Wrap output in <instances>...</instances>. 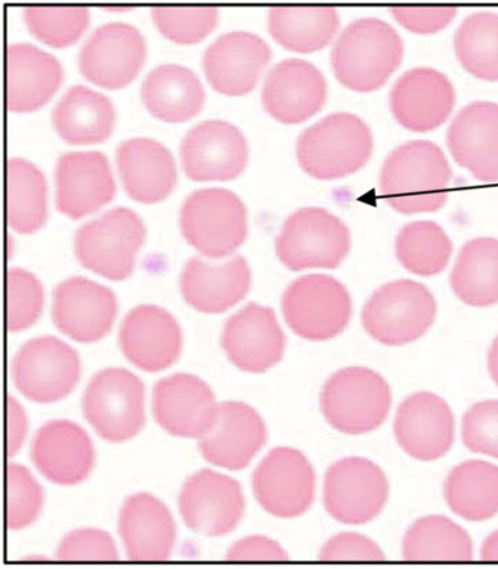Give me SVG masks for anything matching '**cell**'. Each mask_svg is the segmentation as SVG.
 I'll list each match as a JSON object with an SVG mask.
<instances>
[{
	"instance_id": "6da1fadb",
	"label": "cell",
	"mask_w": 498,
	"mask_h": 569,
	"mask_svg": "<svg viewBox=\"0 0 498 569\" xmlns=\"http://www.w3.org/2000/svg\"><path fill=\"white\" fill-rule=\"evenodd\" d=\"M451 170L436 143L411 141L386 158L380 172V193L395 211L412 214L436 212L448 202Z\"/></svg>"
},
{
	"instance_id": "7a4b0ae2",
	"label": "cell",
	"mask_w": 498,
	"mask_h": 569,
	"mask_svg": "<svg viewBox=\"0 0 498 569\" xmlns=\"http://www.w3.org/2000/svg\"><path fill=\"white\" fill-rule=\"evenodd\" d=\"M402 59L404 41L398 31L377 18L351 22L339 36L330 56L338 81L358 92L379 90Z\"/></svg>"
},
{
	"instance_id": "3957f363",
	"label": "cell",
	"mask_w": 498,
	"mask_h": 569,
	"mask_svg": "<svg viewBox=\"0 0 498 569\" xmlns=\"http://www.w3.org/2000/svg\"><path fill=\"white\" fill-rule=\"evenodd\" d=\"M374 137L356 114L333 113L307 128L297 142L302 170L318 180L342 179L369 162Z\"/></svg>"
},
{
	"instance_id": "277c9868",
	"label": "cell",
	"mask_w": 498,
	"mask_h": 569,
	"mask_svg": "<svg viewBox=\"0 0 498 569\" xmlns=\"http://www.w3.org/2000/svg\"><path fill=\"white\" fill-rule=\"evenodd\" d=\"M392 406L388 381L366 367L335 372L320 395L329 426L348 436H362L384 426Z\"/></svg>"
},
{
	"instance_id": "5b68a950",
	"label": "cell",
	"mask_w": 498,
	"mask_h": 569,
	"mask_svg": "<svg viewBox=\"0 0 498 569\" xmlns=\"http://www.w3.org/2000/svg\"><path fill=\"white\" fill-rule=\"evenodd\" d=\"M186 241L199 253L221 259L235 253L248 236V211L239 196L211 188L193 191L180 212Z\"/></svg>"
},
{
	"instance_id": "8992f818",
	"label": "cell",
	"mask_w": 498,
	"mask_h": 569,
	"mask_svg": "<svg viewBox=\"0 0 498 569\" xmlns=\"http://www.w3.org/2000/svg\"><path fill=\"white\" fill-rule=\"evenodd\" d=\"M437 315L435 296L424 284L402 279L377 289L362 309L366 332L388 347L416 342Z\"/></svg>"
},
{
	"instance_id": "52a82bcc",
	"label": "cell",
	"mask_w": 498,
	"mask_h": 569,
	"mask_svg": "<svg viewBox=\"0 0 498 569\" xmlns=\"http://www.w3.org/2000/svg\"><path fill=\"white\" fill-rule=\"evenodd\" d=\"M143 238L146 227L138 213L128 208H114L79 228L77 258L83 268L111 281H123L133 272Z\"/></svg>"
},
{
	"instance_id": "ba28073f",
	"label": "cell",
	"mask_w": 498,
	"mask_h": 569,
	"mask_svg": "<svg viewBox=\"0 0 498 569\" xmlns=\"http://www.w3.org/2000/svg\"><path fill=\"white\" fill-rule=\"evenodd\" d=\"M282 312L296 335L313 342L337 338L347 329L352 301L346 284L328 274H306L283 292Z\"/></svg>"
},
{
	"instance_id": "9c48e42d",
	"label": "cell",
	"mask_w": 498,
	"mask_h": 569,
	"mask_svg": "<svg viewBox=\"0 0 498 569\" xmlns=\"http://www.w3.org/2000/svg\"><path fill=\"white\" fill-rule=\"evenodd\" d=\"M279 260L288 269H335L351 249V234L341 219L322 208H302L283 222L277 242Z\"/></svg>"
},
{
	"instance_id": "30bf717a",
	"label": "cell",
	"mask_w": 498,
	"mask_h": 569,
	"mask_svg": "<svg viewBox=\"0 0 498 569\" xmlns=\"http://www.w3.org/2000/svg\"><path fill=\"white\" fill-rule=\"evenodd\" d=\"M143 385L123 368H107L92 377L82 399L83 415L101 438L128 441L146 423Z\"/></svg>"
},
{
	"instance_id": "8fae6325",
	"label": "cell",
	"mask_w": 498,
	"mask_h": 569,
	"mask_svg": "<svg viewBox=\"0 0 498 569\" xmlns=\"http://www.w3.org/2000/svg\"><path fill=\"white\" fill-rule=\"evenodd\" d=\"M13 382L27 399L37 403H54L76 389L81 376V361L76 349L43 336L28 340L12 362Z\"/></svg>"
},
{
	"instance_id": "7c38bea8",
	"label": "cell",
	"mask_w": 498,
	"mask_h": 569,
	"mask_svg": "<svg viewBox=\"0 0 498 569\" xmlns=\"http://www.w3.org/2000/svg\"><path fill=\"white\" fill-rule=\"evenodd\" d=\"M389 482L374 461L349 457L330 466L325 478L326 511L343 525H366L384 511Z\"/></svg>"
},
{
	"instance_id": "4fadbf2b",
	"label": "cell",
	"mask_w": 498,
	"mask_h": 569,
	"mask_svg": "<svg viewBox=\"0 0 498 569\" xmlns=\"http://www.w3.org/2000/svg\"><path fill=\"white\" fill-rule=\"evenodd\" d=\"M147 58V44L137 27L110 22L86 41L78 56L79 71L88 81L119 90L137 78Z\"/></svg>"
},
{
	"instance_id": "5bb4252c",
	"label": "cell",
	"mask_w": 498,
	"mask_h": 569,
	"mask_svg": "<svg viewBox=\"0 0 498 569\" xmlns=\"http://www.w3.org/2000/svg\"><path fill=\"white\" fill-rule=\"evenodd\" d=\"M315 489V470L299 450L279 447L255 470V497L265 511L279 519L305 515L313 503Z\"/></svg>"
},
{
	"instance_id": "9a60e30c",
	"label": "cell",
	"mask_w": 498,
	"mask_h": 569,
	"mask_svg": "<svg viewBox=\"0 0 498 569\" xmlns=\"http://www.w3.org/2000/svg\"><path fill=\"white\" fill-rule=\"evenodd\" d=\"M180 157L190 180L228 181L239 177L248 164V141L235 124L207 120L185 134Z\"/></svg>"
},
{
	"instance_id": "2e32d148",
	"label": "cell",
	"mask_w": 498,
	"mask_h": 569,
	"mask_svg": "<svg viewBox=\"0 0 498 569\" xmlns=\"http://www.w3.org/2000/svg\"><path fill=\"white\" fill-rule=\"evenodd\" d=\"M179 507L190 530L220 538L243 519L245 497L237 480L205 469L186 480Z\"/></svg>"
},
{
	"instance_id": "e0dca14e",
	"label": "cell",
	"mask_w": 498,
	"mask_h": 569,
	"mask_svg": "<svg viewBox=\"0 0 498 569\" xmlns=\"http://www.w3.org/2000/svg\"><path fill=\"white\" fill-rule=\"evenodd\" d=\"M116 315L118 300L114 293L90 279L73 277L54 288L53 323L77 342H99L110 332Z\"/></svg>"
},
{
	"instance_id": "ac0fdd59",
	"label": "cell",
	"mask_w": 498,
	"mask_h": 569,
	"mask_svg": "<svg viewBox=\"0 0 498 569\" xmlns=\"http://www.w3.org/2000/svg\"><path fill=\"white\" fill-rule=\"evenodd\" d=\"M216 396L197 376L175 375L153 387V417L175 437L202 438L216 423Z\"/></svg>"
},
{
	"instance_id": "d6986e66",
	"label": "cell",
	"mask_w": 498,
	"mask_h": 569,
	"mask_svg": "<svg viewBox=\"0 0 498 569\" xmlns=\"http://www.w3.org/2000/svg\"><path fill=\"white\" fill-rule=\"evenodd\" d=\"M271 56L262 37L246 31L227 32L205 51V74L221 94L245 96L253 90Z\"/></svg>"
},
{
	"instance_id": "ffe728a7",
	"label": "cell",
	"mask_w": 498,
	"mask_h": 569,
	"mask_svg": "<svg viewBox=\"0 0 498 569\" xmlns=\"http://www.w3.org/2000/svg\"><path fill=\"white\" fill-rule=\"evenodd\" d=\"M395 437L407 455L432 461L448 455L455 440V419L449 405L437 395L420 391L400 403Z\"/></svg>"
},
{
	"instance_id": "44dd1931",
	"label": "cell",
	"mask_w": 498,
	"mask_h": 569,
	"mask_svg": "<svg viewBox=\"0 0 498 569\" xmlns=\"http://www.w3.org/2000/svg\"><path fill=\"white\" fill-rule=\"evenodd\" d=\"M222 348L240 370L263 372L281 361L286 336L272 309L250 302L227 320Z\"/></svg>"
},
{
	"instance_id": "7402d4cb",
	"label": "cell",
	"mask_w": 498,
	"mask_h": 569,
	"mask_svg": "<svg viewBox=\"0 0 498 569\" xmlns=\"http://www.w3.org/2000/svg\"><path fill=\"white\" fill-rule=\"evenodd\" d=\"M455 100V88L445 73L431 68H416L395 83L390 92V110L405 129L426 133L449 119Z\"/></svg>"
},
{
	"instance_id": "603a6c76",
	"label": "cell",
	"mask_w": 498,
	"mask_h": 569,
	"mask_svg": "<svg viewBox=\"0 0 498 569\" xmlns=\"http://www.w3.org/2000/svg\"><path fill=\"white\" fill-rule=\"evenodd\" d=\"M56 207L79 219L99 211L114 198L116 184L109 160L101 152H68L54 171Z\"/></svg>"
},
{
	"instance_id": "cb8c5ba5",
	"label": "cell",
	"mask_w": 498,
	"mask_h": 569,
	"mask_svg": "<svg viewBox=\"0 0 498 569\" xmlns=\"http://www.w3.org/2000/svg\"><path fill=\"white\" fill-rule=\"evenodd\" d=\"M328 97L323 73L301 59L275 64L265 81L262 101L273 119L286 124L302 123L319 113Z\"/></svg>"
},
{
	"instance_id": "d4e9b609",
	"label": "cell",
	"mask_w": 498,
	"mask_h": 569,
	"mask_svg": "<svg viewBox=\"0 0 498 569\" xmlns=\"http://www.w3.org/2000/svg\"><path fill=\"white\" fill-rule=\"evenodd\" d=\"M267 442L263 419L250 406L225 402L218 406L216 423L200 438L205 460L218 468L241 470Z\"/></svg>"
},
{
	"instance_id": "484cf974",
	"label": "cell",
	"mask_w": 498,
	"mask_h": 569,
	"mask_svg": "<svg viewBox=\"0 0 498 569\" xmlns=\"http://www.w3.org/2000/svg\"><path fill=\"white\" fill-rule=\"evenodd\" d=\"M123 356L143 371L173 366L181 351V332L173 316L157 306H139L124 317L119 333Z\"/></svg>"
},
{
	"instance_id": "4316f807",
	"label": "cell",
	"mask_w": 498,
	"mask_h": 569,
	"mask_svg": "<svg viewBox=\"0 0 498 569\" xmlns=\"http://www.w3.org/2000/svg\"><path fill=\"white\" fill-rule=\"evenodd\" d=\"M448 147L478 180L498 181V104L477 101L460 110L448 130Z\"/></svg>"
},
{
	"instance_id": "83f0119b",
	"label": "cell",
	"mask_w": 498,
	"mask_h": 569,
	"mask_svg": "<svg viewBox=\"0 0 498 569\" xmlns=\"http://www.w3.org/2000/svg\"><path fill=\"white\" fill-rule=\"evenodd\" d=\"M31 459L50 482L77 485L90 475L94 449L88 433L77 423L51 421L32 440Z\"/></svg>"
},
{
	"instance_id": "f1b7e54d",
	"label": "cell",
	"mask_w": 498,
	"mask_h": 569,
	"mask_svg": "<svg viewBox=\"0 0 498 569\" xmlns=\"http://www.w3.org/2000/svg\"><path fill=\"white\" fill-rule=\"evenodd\" d=\"M119 531L130 561H167L173 552L176 525L160 499L138 493L126 499Z\"/></svg>"
},
{
	"instance_id": "f546056e",
	"label": "cell",
	"mask_w": 498,
	"mask_h": 569,
	"mask_svg": "<svg viewBox=\"0 0 498 569\" xmlns=\"http://www.w3.org/2000/svg\"><path fill=\"white\" fill-rule=\"evenodd\" d=\"M250 282V268L243 256L220 264L192 258L181 272L180 289L185 301L195 310L222 312L243 300Z\"/></svg>"
},
{
	"instance_id": "4dcf8cb0",
	"label": "cell",
	"mask_w": 498,
	"mask_h": 569,
	"mask_svg": "<svg viewBox=\"0 0 498 569\" xmlns=\"http://www.w3.org/2000/svg\"><path fill=\"white\" fill-rule=\"evenodd\" d=\"M62 64L36 46L17 43L7 49V107L16 113L39 110L59 90Z\"/></svg>"
},
{
	"instance_id": "1f68e13d",
	"label": "cell",
	"mask_w": 498,
	"mask_h": 569,
	"mask_svg": "<svg viewBox=\"0 0 498 569\" xmlns=\"http://www.w3.org/2000/svg\"><path fill=\"white\" fill-rule=\"evenodd\" d=\"M118 166L126 193L138 202H161L176 188L175 158L153 139L133 138L120 143Z\"/></svg>"
},
{
	"instance_id": "d6a6232c",
	"label": "cell",
	"mask_w": 498,
	"mask_h": 569,
	"mask_svg": "<svg viewBox=\"0 0 498 569\" xmlns=\"http://www.w3.org/2000/svg\"><path fill=\"white\" fill-rule=\"evenodd\" d=\"M141 97L153 118L167 123H183L202 110L205 90L198 74L189 68L167 63L147 74Z\"/></svg>"
},
{
	"instance_id": "836d02e7",
	"label": "cell",
	"mask_w": 498,
	"mask_h": 569,
	"mask_svg": "<svg viewBox=\"0 0 498 569\" xmlns=\"http://www.w3.org/2000/svg\"><path fill=\"white\" fill-rule=\"evenodd\" d=\"M51 121L59 137L72 144L106 141L113 132L116 111L113 102L90 88H69L56 104Z\"/></svg>"
},
{
	"instance_id": "e575fe53",
	"label": "cell",
	"mask_w": 498,
	"mask_h": 569,
	"mask_svg": "<svg viewBox=\"0 0 498 569\" xmlns=\"http://www.w3.org/2000/svg\"><path fill=\"white\" fill-rule=\"evenodd\" d=\"M450 284L467 306L486 309L498 305V240L479 237L468 241L456 259Z\"/></svg>"
},
{
	"instance_id": "d590c367",
	"label": "cell",
	"mask_w": 498,
	"mask_h": 569,
	"mask_svg": "<svg viewBox=\"0 0 498 569\" xmlns=\"http://www.w3.org/2000/svg\"><path fill=\"white\" fill-rule=\"evenodd\" d=\"M445 498L456 516L486 521L498 515V466L469 460L456 466L446 479Z\"/></svg>"
},
{
	"instance_id": "8d00e7d4",
	"label": "cell",
	"mask_w": 498,
	"mask_h": 569,
	"mask_svg": "<svg viewBox=\"0 0 498 569\" xmlns=\"http://www.w3.org/2000/svg\"><path fill=\"white\" fill-rule=\"evenodd\" d=\"M269 32L283 48L313 53L326 48L337 34L339 16L332 7H272Z\"/></svg>"
},
{
	"instance_id": "74e56055",
	"label": "cell",
	"mask_w": 498,
	"mask_h": 569,
	"mask_svg": "<svg viewBox=\"0 0 498 569\" xmlns=\"http://www.w3.org/2000/svg\"><path fill=\"white\" fill-rule=\"evenodd\" d=\"M7 218L13 230L31 234L48 219V184L43 172L22 158L7 162Z\"/></svg>"
},
{
	"instance_id": "f35d334b",
	"label": "cell",
	"mask_w": 498,
	"mask_h": 569,
	"mask_svg": "<svg viewBox=\"0 0 498 569\" xmlns=\"http://www.w3.org/2000/svg\"><path fill=\"white\" fill-rule=\"evenodd\" d=\"M405 561L467 562L474 558L472 540L456 522L441 516L424 517L404 538Z\"/></svg>"
},
{
	"instance_id": "ab89813d",
	"label": "cell",
	"mask_w": 498,
	"mask_h": 569,
	"mask_svg": "<svg viewBox=\"0 0 498 569\" xmlns=\"http://www.w3.org/2000/svg\"><path fill=\"white\" fill-rule=\"evenodd\" d=\"M395 250L399 263L408 272L418 277H435L449 264L454 246L439 223L417 221L399 231Z\"/></svg>"
},
{
	"instance_id": "60d3db41",
	"label": "cell",
	"mask_w": 498,
	"mask_h": 569,
	"mask_svg": "<svg viewBox=\"0 0 498 569\" xmlns=\"http://www.w3.org/2000/svg\"><path fill=\"white\" fill-rule=\"evenodd\" d=\"M455 51L465 71L484 81H498V13L475 12L455 34Z\"/></svg>"
},
{
	"instance_id": "b9f144b4",
	"label": "cell",
	"mask_w": 498,
	"mask_h": 569,
	"mask_svg": "<svg viewBox=\"0 0 498 569\" xmlns=\"http://www.w3.org/2000/svg\"><path fill=\"white\" fill-rule=\"evenodd\" d=\"M22 13L31 34L51 48L76 43L90 22L87 7H27Z\"/></svg>"
},
{
	"instance_id": "7bdbcfd3",
	"label": "cell",
	"mask_w": 498,
	"mask_h": 569,
	"mask_svg": "<svg viewBox=\"0 0 498 569\" xmlns=\"http://www.w3.org/2000/svg\"><path fill=\"white\" fill-rule=\"evenodd\" d=\"M217 7H153L151 16L161 34L179 44H193L211 34L218 22Z\"/></svg>"
},
{
	"instance_id": "ee69618b",
	"label": "cell",
	"mask_w": 498,
	"mask_h": 569,
	"mask_svg": "<svg viewBox=\"0 0 498 569\" xmlns=\"http://www.w3.org/2000/svg\"><path fill=\"white\" fill-rule=\"evenodd\" d=\"M43 284L28 272L16 268L7 274V328L21 332L31 328L43 311Z\"/></svg>"
},
{
	"instance_id": "f6af8a7d",
	"label": "cell",
	"mask_w": 498,
	"mask_h": 569,
	"mask_svg": "<svg viewBox=\"0 0 498 569\" xmlns=\"http://www.w3.org/2000/svg\"><path fill=\"white\" fill-rule=\"evenodd\" d=\"M43 507V489L28 469L20 465L7 468V526L21 530L39 517Z\"/></svg>"
},
{
	"instance_id": "bcb514c9",
	"label": "cell",
	"mask_w": 498,
	"mask_h": 569,
	"mask_svg": "<svg viewBox=\"0 0 498 569\" xmlns=\"http://www.w3.org/2000/svg\"><path fill=\"white\" fill-rule=\"evenodd\" d=\"M462 440L469 451L498 460V400L479 402L465 413Z\"/></svg>"
},
{
	"instance_id": "7dc6e473",
	"label": "cell",
	"mask_w": 498,
	"mask_h": 569,
	"mask_svg": "<svg viewBox=\"0 0 498 569\" xmlns=\"http://www.w3.org/2000/svg\"><path fill=\"white\" fill-rule=\"evenodd\" d=\"M59 561H118L119 553L110 535L101 530H77L62 540Z\"/></svg>"
},
{
	"instance_id": "c3c4849f",
	"label": "cell",
	"mask_w": 498,
	"mask_h": 569,
	"mask_svg": "<svg viewBox=\"0 0 498 569\" xmlns=\"http://www.w3.org/2000/svg\"><path fill=\"white\" fill-rule=\"evenodd\" d=\"M322 561H385L384 550L374 540L357 533H341L330 539L320 552Z\"/></svg>"
},
{
	"instance_id": "681fc988",
	"label": "cell",
	"mask_w": 498,
	"mask_h": 569,
	"mask_svg": "<svg viewBox=\"0 0 498 569\" xmlns=\"http://www.w3.org/2000/svg\"><path fill=\"white\" fill-rule=\"evenodd\" d=\"M390 13L400 26L417 34H432L448 27L458 9L454 7H395Z\"/></svg>"
},
{
	"instance_id": "f907efd6",
	"label": "cell",
	"mask_w": 498,
	"mask_h": 569,
	"mask_svg": "<svg viewBox=\"0 0 498 569\" xmlns=\"http://www.w3.org/2000/svg\"><path fill=\"white\" fill-rule=\"evenodd\" d=\"M227 559L237 562H279L288 561V555L273 540L263 536H251L232 546L228 550Z\"/></svg>"
},
{
	"instance_id": "816d5d0a",
	"label": "cell",
	"mask_w": 498,
	"mask_h": 569,
	"mask_svg": "<svg viewBox=\"0 0 498 569\" xmlns=\"http://www.w3.org/2000/svg\"><path fill=\"white\" fill-rule=\"evenodd\" d=\"M7 452L8 456H16L21 449L27 436V418L20 403L16 399L8 398L7 403Z\"/></svg>"
},
{
	"instance_id": "f5cc1de1",
	"label": "cell",
	"mask_w": 498,
	"mask_h": 569,
	"mask_svg": "<svg viewBox=\"0 0 498 569\" xmlns=\"http://www.w3.org/2000/svg\"><path fill=\"white\" fill-rule=\"evenodd\" d=\"M481 559L488 562H498V530L488 536L481 548Z\"/></svg>"
},
{
	"instance_id": "db71d44e",
	"label": "cell",
	"mask_w": 498,
	"mask_h": 569,
	"mask_svg": "<svg viewBox=\"0 0 498 569\" xmlns=\"http://www.w3.org/2000/svg\"><path fill=\"white\" fill-rule=\"evenodd\" d=\"M488 370H490L492 381L498 386V336L488 352Z\"/></svg>"
}]
</instances>
